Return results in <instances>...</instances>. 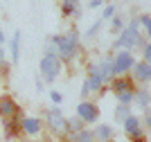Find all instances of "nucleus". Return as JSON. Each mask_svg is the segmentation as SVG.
<instances>
[{
    "mask_svg": "<svg viewBox=\"0 0 151 142\" xmlns=\"http://www.w3.org/2000/svg\"><path fill=\"white\" fill-rule=\"evenodd\" d=\"M50 41L54 43L57 56L61 59V61H63V59H65V61L75 59L77 45H79V32H77V30H70L68 34H63V36H52Z\"/></svg>",
    "mask_w": 151,
    "mask_h": 142,
    "instance_id": "f257e3e1",
    "label": "nucleus"
},
{
    "mask_svg": "<svg viewBox=\"0 0 151 142\" xmlns=\"http://www.w3.org/2000/svg\"><path fill=\"white\" fill-rule=\"evenodd\" d=\"M38 70H41V77H43L45 81H54L59 74H61V59L54 56V54H45L43 59H41Z\"/></svg>",
    "mask_w": 151,
    "mask_h": 142,
    "instance_id": "f03ea898",
    "label": "nucleus"
},
{
    "mask_svg": "<svg viewBox=\"0 0 151 142\" xmlns=\"http://www.w3.org/2000/svg\"><path fill=\"white\" fill-rule=\"evenodd\" d=\"M135 66V56H133L131 50H120L117 54L111 59V68H113L115 74H124Z\"/></svg>",
    "mask_w": 151,
    "mask_h": 142,
    "instance_id": "7ed1b4c3",
    "label": "nucleus"
},
{
    "mask_svg": "<svg viewBox=\"0 0 151 142\" xmlns=\"http://www.w3.org/2000/svg\"><path fill=\"white\" fill-rule=\"evenodd\" d=\"M113 45L120 48V50H133V48H138V45H145V36L140 32L124 30V32H120V36H117V41Z\"/></svg>",
    "mask_w": 151,
    "mask_h": 142,
    "instance_id": "20e7f679",
    "label": "nucleus"
},
{
    "mask_svg": "<svg viewBox=\"0 0 151 142\" xmlns=\"http://www.w3.org/2000/svg\"><path fill=\"white\" fill-rule=\"evenodd\" d=\"M77 117H81L83 122H97L99 111H97L95 104H90V102H81V104L77 106Z\"/></svg>",
    "mask_w": 151,
    "mask_h": 142,
    "instance_id": "39448f33",
    "label": "nucleus"
},
{
    "mask_svg": "<svg viewBox=\"0 0 151 142\" xmlns=\"http://www.w3.org/2000/svg\"><path fill=\"white\" fill-rule=\"evenodd\" d=\"M47 124H50V129L57 131V133H63V131H65V117L61 115L59 108H54V111L47 113Z\"/></svg>",
    "mask_w": 151,
    "mask_h": 142,
    "instance_id": "423d86ee",
    "label": "nucleus"
},
{
    "mask_svg": "<svg viewBox=\"0 0 151 142\" xmlns=\"http://www.w3.org/2000/svg\"><path fill=\"white\" fill-rule=\"evenodd\" d=\"M101 84H104V81L99 79V74L95 72V66H90V77L86 79V84H83L81 95H88L90 90H99V88H101Z\"/></svg>",
    "mask_w": 151,
    "mask_h": 142,
    "instance_id": "0eeeda50",
    "label": "nucleus"
},
{
    "mask_svg": "<svg viewBox=\"0 0 151 142\" xmlns=\"http://www.w3.org/2000/svg\"><path fill=\"white\" fill-rule=\"evenodd\" d=\"M122 124H124V131L129 133V136H133V138H142V126H140V120H138V117L129 115V117H126Z\"/></svg>",
    "mask_w": 151,
    "mask_h": 142,
    "instance_id": "6e6552de",
    "label": "nucleus"
},
{
    "mask_svg": "<svg viewBox=\"0 0 151 142\" xmlns=\"http://www.w3.org/2000/svg\"><path fill=\"white\" fill-rule=\"evenodd\" d=\"M18 113V106L14 102L12 97H0V115H5V117H12Z\"/></svg>",
    "mask_w": 151,
    "mask_h": 142,
    "instance_id": "1a4fd4ad",
    "label": "nucleus"
},
{
    "mask_svg": "<svg viewBox=\"0 0 151 142\" xmlns=\"http://www.w3.org/2000/svg\"><path fill=\"white\" fill-rule=\"evenodd\" d=\"M61 12H63V16H77V18H79V14H81L79 0H63L61 2Z\"/></svg>",
    "mask_w": 151,
    "mask_h": 142,
    "instance_id": "9d476101",
    "label": "nucleus"
},
{
    "mask_svg": "<svg viewBox=\"0 0 151 142\" xmlns=\"http://www.w3.org/2000/svg\"><path fill=\"white\" fill-rule=\"evenodd\" d=\"M20 129L25 131V133H29V136H36V133H41V120L36 117H27L20 122Z\"/></svg>",
    "mask_w": 151,
    "mask_h": 142,
    "instance_id": "9b49d317",
    "label": "nucleus"
},
{
    "mask_svg": "<svg viewBox=\"0 0 151 142\" xmlns=\"http://www.w3.org/2000/svg\"><path fill=\"white\" fill-rule=\"evenodd\" d=\"M133 74H135V79L147 81V79L151 77V68H149V63H147V61L135 63V66H133Z\"/></svg>",
    "mask_w": 151,
    "mask_h": 142,
    "instance_id": "f8f14e48",
    "label": "nucleus"
},
{
    "mask_svg": "<svg viewBox=\"0 0 151 142\" xmlns=\"http://www.w3.org/2000/svg\"><path fill=\"white\" fill-rule=\"evenodd\" d=\"M93 138H97V140H99V142H108V140H111V138H113V129H111L108 124H99V126L95 129Z\"/></svg>",
    "mask_w": 151,
    "mask_h": 142,
    "instance_id": "ddd939ff",
    "label": "nucleus"
},
{
    "mask_svg": "<svg viewBox=\"0 0 151 142\" xmlns=\"http://www.w3.org/2000/svg\"><path fill=\"white\" fill-rule=\"evenodd\" d=\"M95 72L99 74L101 81H108L111 77H113V68H111V61H104L99 63V66H95Z\"/></svg>",
    "mask_w": 151,
    "mask_h": 142,
    "instance_id": "4468645a",
    "label": "nucleus"
},
{
    "mask_svg": "<svg viewBox=\"0 0 151 142\" xmlns=\"http://www.w3.org/2000/svg\"><path fill=\"white\" fill-rule=\"evenodd\" d=\"M131 79H126V77H122V79H115L113 81V93H126V90H131Z\"/></svg>",
    "mask_w": 151,
    "mask_h": 142,
    "instance_id": "2eb2a0df",
    "label": "nucleus"
},
{
    "mask_svg": "<svg viewBox=\"0 0 151 142\" xmlns=\"http://www.w3.org/2000/svg\"><path fill=\"white\" fill-rule=\"evenodd\" d=\"M20 56V32H14L12 36V61L16 63Z\"/></svg>",
    "mask_w": 151,
    "mask_h": 142,
    "instance_id": "dca6fc26",
    "label": "nucleus"
},
{
    "mask_svg": "<svg viewBox=\"0 0 151 142\" xmlns=\"http://www.w3.org/2000/svg\"><path fill=\"white\" fill-rule=\"evenodd\" d=\"M133 102H138L140 108H145V111H147V106H149V90H147V88H142L138 95H133Z\"/></svg>",
    "mask_w": 151,
    "mask_h": 142,
    "instance_id": "f3484780",
    "label": "nucleus"
},
{
    "mask_svg": "<svg viewBox=\"0 0 151 142\" xmlns=\"http://www.w3.org/2000/svg\"><path fill=\"white\" fill-rule=\"evenodd\" d=\"M83 120L81 117H70V120H65V129H70L72 133H77V131H81L83 129Z\"/></svg>",
    "mask_w": 151,
    "mask_h": 142,
    "instance_id": "a211bd4d",
    "label": "nucleus"
},
{
    "mask_svg": "<svg viewBox=\"0 0 151 142\" xmlns=\"http://www.w3.org/2000/svg\"><path fill=\"white\" fill-rule=\"evenodd\" d=\"M75 142H95V138H93V131H77L75 133Z\"/></svg>",
    "mask_w": 151,
    "mask_h": 142,
    "instance_id": "6ab92c4d",
    "label": "nucleus"
},
{
    "mask_svg": "<svg viewBox=\"0 0 151 142\" xmlns=\"http://www.w3.org/2000/svg\"><path fill=\"white\" fill-rule=\"evenodd\" d=\"M129 115H131V106H124V104H122L120 108L115 111V120H117V122H120V124L124 122V120L129 117Z\"/></svg>",
    "mask_w": 151,
    "mask_h": 142,
    "instance_id": "aec40b11",
    "label": "nucleus"
},
{
    "mask_svg": "<svg viewBox=\"0 0 151 142\" xmlns=\"http://www.w3.org/2000/svg\"><path fill=\"white\" fill-rule=\"evenodd\" d=\"M133 95H135L133 90H126V93H117V99H120L124 106H129V104L133 102Z\"/></svg>",
    "mask_w": 151,
    "mask_h": 142,
    "instance_id": "412c9836",
    "label": "nucleus"
},
{
    "mask_svg": "<svg viewBox=\"0 0 151 142\" xmlns=\"http://www.w3.org/2000/svg\"><path fill=\"white\" fill-rule=\"evenodd\" d=\"M99 27H101V20L93 23V25L88 27V32H86V36H88V38H95V36H97V32H99Z\"/></svg>",
    "mask_w": 151,
    "mask_h": 142,
    "instance_id": "4be33fe9",
    "label": "nucleus"
},
{
    "mask_svg": "<svg viewBox=\"0 0 151 142\" xmlns=\"http://www.w3.org/2000/svg\"><path fill=\"white\" fill-rule=\"evenodd\" d=\"M138 23L142 25L147 32H151V18H149V14H142V16H138Z\"/></svg>",
    "mask_w": 151,
    "mask_h": 142,
    "instance_id": "5701e85b",
    "label": "nucleus"
},
{
    "mask_svg": "<svg viewBox=\"0 0 151 142\" xmlns=\"http://www.w3.org/2000/svg\"><path fill=\"white\" fill-rule=\"evenodd\" d=\"M122 27H124V20H122L120 16H113V27H111V32H113V34H117Z\"/></svg>",
    "mask_w": 151,
    "mask_h": 142,
    "instance_id": "b1692460",
    "label": "nucleus"
},
{
    "mask_svg": "<svg viewBox=\"0 0 151 142\" xmlns=\"http://www.w3.org/2000/svg\"><path fill=\"white\" fill-rule=\"evenodd\" d=\"M113 16H115V7L106 5V7H104V16H101V18H113Z\"/></svg>",
    "mask_w": 151,
    "mask_h": 142,
    "instance_id": "393cba45",
    "label": "nucleus"
},
{
    "mask_svg": "<svg viewBox=\"0 0 151 142\" xmlns=\"http://www.w3.org/2000/svg\"><path fill=\"white\" fill-rule=\"evenodd\" d=\"M50 99L54 102V104H61V102H63V95L57 93V90H52V93H50Z\"/></svg>",
    "mask_w": 151,
    "mask_h": 142,
    "instance_id": "a878e982",
    "label": "nucleus"
},
{
    "mask_svg": "<svg viewBox=\"0 0 151 142\" xmlns=\"http://www.w3.org/2000/svg\"><path fill=\"white\" fill-rule=\"evenodd\" d=\"M101 5H104V0H88V7H90V9H99Z\"/></svg>",
    "mask_w": 151,
    "mask_h": 142,
    "instance_id": "bb28decb",
    "label": "nucleus"
},
{
    "mask_svg": "<svg viewBox=\"0 0 151 142\" xmlns=\"http://www.w3.org/2000/svg\"><path fill=\"white\" fill-rule=\"evenodd\" d=\"M126 30H133V32H140V23H138V18H133L131 23H129V27Z\"/></svg>",
    "mask_w": 151,
    "mask_h": 142,
    "instance_id": "cd10ccee",
    "label": "nucleus"
},
{
    "mask_svg": "<svg viewBox=\"0 0 151 142\" xmlns=\"http://www.w3.org/2000/svg\"><path fill=\"white\" fill-rule=\"evenodd\" d=\"M0 66H7V54H5V48L0 45Z\"/></svg>",
    "mask_w": 151,
    "mask_h": 142,
    "instance_id": "c85d7f7f",
    "label": "nucleus"
},
{
    "mask_svg": "<svg viewBox=\"0 0 151 142\" xmlns=\"http://www.w3.org/2000/svg\"><path fill=\"white\" fill-rule=\"evenodd\" d=\"M149 59H151V45H145V61L149 63Z\"/></svg>",
    "mask_w": 151,
    "mask_h": 142,
    "instance_id": "c756f323",
    "label": "nucleus"
},
{
    "mask_svg": "<svg viewBox=\"0 0 151 142\" xmlns=\"http://www.w3.org/2000/svg\"><path fill=\"white\" fill-rule=\"evenodd\" d=\"M5 43V34H2V32H0V45Z\"/></svg>",
    "mask_w": 151,
    "mask_h": 142,
    "instance_id": "7c9ffc66",
    "label": "nucleus"
}]
</instances>
